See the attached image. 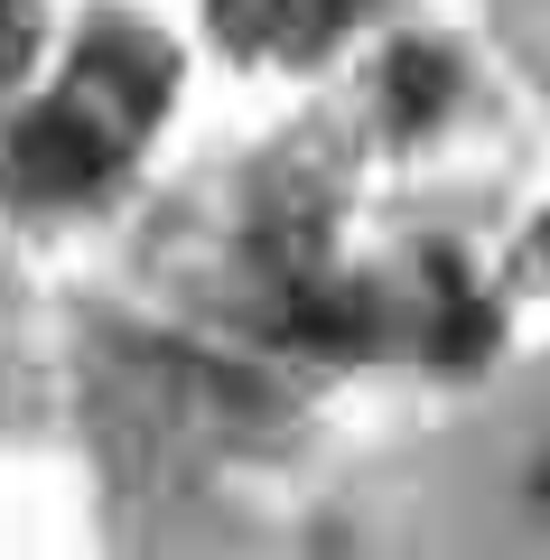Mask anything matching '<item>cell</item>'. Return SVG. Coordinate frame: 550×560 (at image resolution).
I'll return each instance as SVG.
<instances>
[{
	"instance_id": "5",
	"label": "cell",
	"mask_w": 550,
	"mask_h": 560,
	"mask_svg": "<svg viewBox=\"0 0 550 560\" xmlns=\"http://www.w3.org/2000/svg\"><path fill=\"white\" fill-rule=\"evenodd\" d=\"M28 47H38V0H0V84L28 66Z\"/></svg>"
},
{
	"instance_id": "4",
	"label": "cell",
	"mask_w": 550,
	"mask_h": 560,
	"mask_svg": "<svg viewBox=\"0 0 550 560\" xmlns=\"http://www.w3.org/2000/svg\"><path fill=\"white\" fill-rule=\"evenodd\" d=\"M438 103H448V57H430V47H401V57L383 66V121L420 131V121H438Z\"/></svg>"
},
{
	"instance_id": "6",
	"label": "cell",
	"mask_w": 550,
	"mask_h": 560,
	"mask_svg": "<svg viewBox=\"0 0 550 560\" xmlns=\"http://www.w3.org/2000/svg\"><path fill=\"white\" fill-rule=\"evenodd\" d=\"M531 504L550 514V458H531Z\"/></svg>"
},
{
	"instance_id": "2",
	"label": "cell",
	"mask_w": 550,
	"mask_h": 560,
	"mask_svg": "<svg viewBox=\"0 0 550 560\" xmlns=\"http://www.w3.org/2000/svg\"><path fill=\"white\" fill-rule=\"evenodd\" d=\"M66 103H75V113H94L103 131L131 150V140L159 121V103H168V57H159L140 28H121V20H113V28H94V38H84Z\"/></svg>"
},
{
	"instance_id": "3",
	"label": "cell",
	"mask_w": 550,
	"mask_h": 560,
	"mask_svg": "<svg viewBox=\"0 0 550 560\" xmlns=\"http://www.w3.org/2000/svg\"><path fill=\"white\" fill-rule=\"evenodd\" d=\"M346 20L354 0H215L224 47H243V57H317Z\"/></svg>"
},
{
	"instance_id": "1",
	"label": "cell",
	"mask_w": 550,
	"mask_h": 560,
	"mask_svg": "<svg viewBox=\"0 0 550 560\" xmlns=\"http://www.w3.org/2000/svg\"><path fill=\"white\" fill-rule=\"evenodd\" d=\"M113 160H121V140L103 131L94 113H75V103H38V113L10 131V197H28V206H75V197H94L103 178H113Z\"/></svg>"
}]
</instances>
